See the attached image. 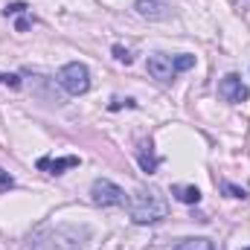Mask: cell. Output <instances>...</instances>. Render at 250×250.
Returning a JSON list of instances; mask_svg holds the SVG:
<instances>
[{
    "label": "cell",
    "mask_w": 250,
    "mask_h": 250,
    "mask_svg": "<svg viewBox=\"0 0 250 250\" xmlns=\"http://www.w3.org/2000/svg\"><path fill=\"white\" fill-rule=\"evenodd\" d=\"M111 53H114V59H117L120 64H131V62H134V56H131V50H125L123 44H117V47H114Z\"/></svg>",
    "instance_id": "obj_13"
},
{
    "label": "cell",
    "mask_w": 250,
    "mask_h": 250,
    "mask_svg": "<svg viewBox=\"0 0 250 250\" xmlns=\"http://www.w3.org/2000/svg\"><path fill=\"white\" fill-rule=\"evenodd\" d=\"M12 187H15V178H12L6 169H0V192H9Z\"/></svg>",
    "instance_id": "obj_15"
},
{
    "label": "cell",
    "mask_w": 250,
    "mask_h": 250,
    "mask_svg": "<svg viewBox=\"0 0 250 250\" xmlns=\"http://www.w3.org/2000/svg\"><path fill=\"white\" fill-rule=\"evenodd\" d=\"M189 67H195V56H187V53H181V56L154 53V56H148V62H146L148 76L157 79V82H172L178 73H184Z\"/></svg>",
    "instance_id": "obj_3"
},
{
    "label": "cell",
    "mask_w": 250,
    "mask_h": 250,
    "mask_svg": "<svg viewBox=\"0 0 250 250\" xmlns=\"http://www.w3.org/2000/svg\"><path fill=\"white\" fill-rule=\"evenodd\" d=\"M0 84H9V87H21V79L15 73H0Z\"/></svg>",
    "instance_id": "obj_16"
},
{
    "label": "cell",
    "mask_w": 250,
    "mask_h": 250,
    "mask_svg": "<svg viewBox=\"0 0 250 250\" xmlns=\"http://www.w3.org/2000/svg\"><path fill=\"white\" fill-rule=\"evenodd\" d=\"M172 250H215V245H212L209 239L198 236V239H184L181 245H175Z\"/></svg>",
    "instance_id": "obj_11"
},
{
    "label": "cell",
    "mask_w": 250,
    "mask_h": 250,
    "mask_svg": "<svg viewBox=\"0 0 250 250\" xmlns=\"http://www.w3.org/2000/svg\"><path fill=\"white\" fill-rule=\"evenodd\" d=\"M137 160H140V169H143L146 175H151V172H157V166H160V160H157V154L151 151V143H143V146H140V151H137Z\"/></svg>",
    "instance_id": "obj_9"
},
{
    "label": "cell",
    "mask_w": 250,
    "mask_h": 250,
    "mask_svg": "<svg viewBox=\"0 0 250 250\" xmlns=\"http://www.w3.org/2000/svg\"><path fill=\"white\" fill-rule=\"evenodd\" d=\"M26 9H29L26 3H9V6L3 9V15H6V18H9V15H26Z\"/></svg>",
    "instance_id": "obj_14"
},
{
    "label": "cell",
    "mask_w": 250,
    "mask_h": 250,
    "mask_svg": "<svg viewBox=\"0 0 250 250\" xmlns=\"http://www.w3.org/2000/svg\"><path fill=\"white\" fill-rule=\"evenodd\" d=\"M128 215L134 224H157L169 215V204L157 189H137L128 198Z\"/></svg>",
    "instance_id": "obj_1"
},
{
    "label": "cell",
    "mask_w": 250,
    "mask_h": 250,
    "mask_svg": "<svg viewBox=\"0 0 250 250\" xmlns=\"http://www.w3.org/2000/svg\"><path fill=\"white\" fill-rule=\"evenodd\" d=\"M15 26H18V32H26V29H29V26H32V18H29V15H21V18H18V23H15Z\"/></svg>",
    "instance_id": "obj_17"
},
{
    "label": "cell",
    "mask_w": 250,
    "mask_h": 250,
    "mask_svg": "<svg viewBox=\"0 0 250 250\" xmlns=\"http://www.w3.org/2000/svg\"><path fill=\"white\" fill-rule=\"evenodd\" d=\"M218 93H221V99H224V102H233V105H239V102H248L250 87L242 82V76H236V73H227V76L218 82Z\"/></svg>",
    "instance_id": "obj_6"
},
{
    "label": "cell",
    "mask_w": 250,
    "mask_h": 250,
    "mask_svg": "<svg viewBox=\"0 0 250 250\" xmlns=\"http://www.w3.org/2000/svg\"><path fill=\"white\" fill-rule=\"evenodd\" d=\"M56 79H59V84H62L70 96H82V93L90 90V70H87L82 62L64 64Z\"/></svg>",
    "instance_id": "obj_4"
},
{
    "label": "cell",
    "mask_w": 250,
    "mask_h": 250,
    "mask_svg": "<svg viewBox=\"0 0 250 250\" xmlns=\"http://www.w3.org/2000/svg\"><path fill=\"white\" fill-rule=\"evenodd\" d=\"M73 166H79V157H59V160L41 157L38 160V169H44L47 175H62L64 169H73Z\"/></svg>",
    "instance_id": "obj_8"
},
{
    "label": "cell",
    "mask_w": 250,
    "mask_h": 250,
    "mask_svg": "<svg viewBox=\"0 0 250 250\" xmlns=\"http://www.w3.org/2000/svg\"><path fill=\"white\" fill-rule=\"evenodd\" d=\"M221 189H224L230 198H239V201H245V198H248V189H245V187H236V184H227V181H224Z\"/></svg>",
    "instance_id": "obj_12"
},
{
    "label": "cell",
    "mask_w": 250,
    "mask_h": 250,
    "mask_svg": "<svg viewBox=\"0 0 250 250\" xmlns=\"http://www.w3.org/2000/svg\"><path fill=\"white\" fill-rule=\"evenodd\" d=\"M134 9L146 21H163V18H169V3L166 0H137Z\"/></svg>",
    "instance_id": "obj_7"
},
{
    "label": "cell",
    "mask_w": 250,
    "mask_h": 250,
    "mask_svg": "<svg viewBox=\"0 0 250 250\" xmlns=\"http://www.w3.org/2000/svg\"><path fill=\"white\" fill-rule=\"evenodd\" d=\"M245 250H250V248H245Z\"/></svg>",
    "instance_id": "obj_19"
},
{
    "label": "cell",
    "mask_w": 250,
    "mask_h": 250,
    "mask_svg": "<svg viewBox=\"0 0 250 250\" xmlns=\"http://www.w3.org/2000/svg\"><path fill=\"white\" fill-rule=\"evenodd\" d=\"M90 201H93L96 207H123V204H128L125 189L117 187V184L108 181V178L93 181V187H90Z\"/></svg>",
    "instance_id": "obj_5"
},
{
    "label": "cell",
    "mask_w": 250,
    "mask_h": 250,
    "mask_svg": "<svg viewBox=\"0 0 250 250\" xmlns=\"http://www.w3.org/2000/svg\"><path fill=\"white\" fill-rule=\"evenodd\" d=\"M87 236H90L87 227L62 224V227L44 230L41 236H35V239H32V250H82Z\"/></svg>",
    "instance_id": "obj_2"
},
{
    "label": "cell",
    "mask_w": 250,
    "mask_h": 250,
    "mask_svg": "<svg viewBox=\"0 0 250 250\" xmlns=\"http://www.w3.org/2000/svg\"><path fill=\"white\" fill-rule=\"evenodd\" d=\"M239 3H250V0H239Z\"/></svg>",
    "instance_id": "obj_18"
},
{
    "label": "cell",
    "mask_w": 250,
    "mask_h": 250,
    "mask_svg": "<svg viewBox=\"0 0 250 250\" xmlns=\"http://www.w3.org/2000/svg\"><path fill=\"white\" fill-rule=\"evenodd\" d=\"M172 195L181 204H198L201 201V189L198 187H172Z\"/></svg>",
    "instance_id": "obj_10"
}]
</instances>
